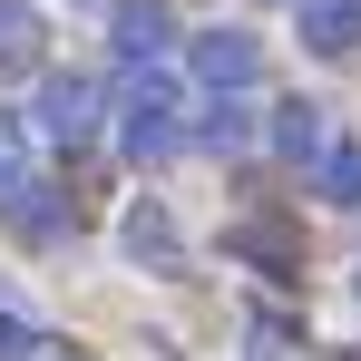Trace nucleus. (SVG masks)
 <instances>
[{
    "instance_id": "f8f14e48",
    "label": "nucleus",
    "mask_w": 361,
    "mask_h": 361,
    "mask_svg": "<svg viewBox=\"0 0 361 361\" xmlns=\"http://www.w3.org/2000/svg\"><path fill=\"white\" fill-rule=\"evenodd\" d=\"M244 137H254V108H244V98H215L205 118L185 127V147H205V157H235Z\"/></svg>"
},
{
    "instance_id": "f03ea898",
    "label": "nucleus",
    "mask_w": 361,
    "mask_h": 361,
    "mask_svg": "<svg viewBox=\"0 0 361 361\" xmlns=\"http://www.w3.org/2000/svg\"><path fill=\"white\" fill-rule=\"evenodd\" d=\"M98 108H108V88H98L88 68H49L20 127H30V137H49V147H88V137H98Z\"/></svg>"
},
{
    "instance_id": "2eb2a0df",
    "label": "nucleus",
    "mask_w": 361,
    "mask_h": 361,
    "mask_svg": "<svg viewBox=\"0 0 361 361\" xmlns=\"http://www.w3.org/2000/svg\"><path fill=\"white\" fill-rule=\"evenodd\" d=\"M30 361H88V352H68V342H39V352H30Z\"/></svg>"
},
{
    "instance_id": "7ed1b4c3",
    "label": "nucleus",
    "mask_w": 361,
    "mask_h": 361,
    "mask_svg": "<svg viewBox=\"0 0 361 361\" xmlns=\"http://www.w3.org/2000/svg\"><path fill=\"white\" fill-rule=\"evenodd\" d=\"M185 78H205L215 98H244L264 78V39L254 30H185Z\"/></svg>"
},
{
    "instance_id": "39448f33",
    "label": "nucleus",
    "mask_w": 361,
    "mask_h": 361,
    "mask_svg": "<svg viewBox=\"0 0 361 361\" xmlns=\"http://www.w3.org/2000/svg\"><path fill=\"white\" fill-rule=\"evenodd\" d=\"M118 254L137 264V274H185V225L157 205V195H137L118 215Z\"/></svg>"
},
{
    "instance_id": "423d86ee",
    "label": "nucleus",
    "mask_w": 361,
    "mask_h": 361,
    "mask_svg": "<svg viewBox=\"0 0 361 361\" xmlns=\"http://www.w3.org/2000/svg\"><path fill=\"white\" fill-rule=\"evenodd\" d=\"M293 39L312 59H352L361 49V0H293Z\"/></svg>"
},
{
    "instance_id": "f3484780",
    "label": "nucleus",
    "mask_w": 361,
    "mask_h": 361,
    "mask_svg": "<svg viewBox=\"0 0 361 361\" xmlns=\"http://www.w3.org/2000/svg\"><path fill=\"white\" fill-rule=\"evenodd\" d=\"M352 361H361V352H352Z\"/></svg>"
},
{
    "instance_id": "1a4fd4ad",
    "label": "nucleus",
    "mask_w": 361,
    "mask_h": 361,
    "mask_svg": "<svg viewBox=\"0 0 361 361\" xmlns=\"http://www.w3.org/2000/svg\"><path fill=\"white\" fill-rule=\"evenodd\" d=\"M235 254H254V274H274V283H293L302 274V244L283 215H264V225H235Z\"/></svg>"
},
{
    "instance_id": "4468645a",
    "label": "nucleus",
    "mask_w": 361,
    "mask_h": 361,
    "mask_svg": "<svg viewBox=\"0 0 361 361\" xmlns=\"http://www.w3.org/2000/svg\"><path fill=\"white\" fill-rule=\"evenodd\" d=\"M39 352V332H30V312H10V302H0V361H30Z\"/></svg>"
},
{
    "instance_id": "9d476101",
    "label": "nucleus",
    "mask_w": 361,
    "mask_h": 361,
    "mask_svg": "<svg viewBox=\"0 0 361 361\" xmlns=\"http://www.w3.org/2000/svg\"><path fill=\"white\" fill-rule=\"evenodd\" d=\"M0 215H10V235H30V244H59V235H68V205H59L39 176L20 185V195H0Z\"/></svg>"
},
{
    "instance_id": "9b49d317",
    "label": "nucleus",
    "mask_w": 361,
    "mask_h": 361,
    "mask_svg": "<svg viewBox=\"0 0 361 361\" xmlns=\"http://www.w3.org/2000/svg\"><path fill=\"white\" fill-rule=\"evenodd\" d=\"M312 195H322V205H361V137H332V147L312 157Z\"/></svg>"
},
{
    "instance_id": "20e7f679",
    "label": "nucleus",
    "mask_w": 361,
    "mask_h": 361,
    "mask_svg": "<svg viewBox=\"0 0 361 361\" xmlns=\"http://www.w3.org/2000/svg\"><path fill=\"white\" fill-rule=\"evenodd\" d=\"M185 30H176V10L166 0H108V59L137 78V68H157L166 49H176Z\"/></svg>"
},
{
    "instance_id": "f257e3e1",
    "label": "nucleus",
    "mask_w": 361,
    "mask_h": 361,
    "mask_svg": "<svg viewBox=\"0 0 361 361\" xmlns=\"http://www.w3.org/2000/svg\"><path fill=\"white\" fill-rule=\"evenodd\" d=\"M185 147V98H176V78H157V68H137L118 88V157L127 166H166Z\"/></svg>"
},
{
    "instance_id": "6e6552de",
    "label": "nucleus",
    "mask_w": 361,
    "mask_h": 361,
    "mask_svg": "<svg viewBox=\"0 0 361 361\" xmlns=\"http://www.w3.org/2000/svg\"><path fill=\"white\" fill-rule=\"evenodd\" d=\"M49 49V20L30 10V0H0V78H30Z\"/></svg>"
},
{
    "instance_id": "dca6fc26",
    "label": "nucleus",
    "mask_w": 361,
    "mask_h": 361,
    "mask_svg": "<svg viewBox=\"0 0 361 361\" xmlns=\"http://www.w3.org/2000/svg\"><path fill=\"white\" fill-rule=\"evenodd\" d=\"M352 293H361V274H352Z\"/></svg>"
},
{
    "instance_id": "ddd939ff",
    "label": "nucleus",
    "mask_w": 361,
    "mask_h": 361,
    "mask_svg": "<svg viewBox=\"0 0 361 361\" xmlns=\"http://www.w3.org/2000/svg\"><path fill=\"white\" fill-rule=\"evenodd\" d=\"M20 185H30V127L0 118V195H20Z\"/></svg>"
},
{
    "instance_id": "0eeeda50",
    "label": "nucleus",
    "mask_w": 361,
    "mask_h": 361,
    "mask_svg": "<svg viewBox=\"0 0 361 361\" xmlns=\"http://www.w3.org/2000/svg\"><path fill=\"white\" fill-rule=\"evenodd\" d=\"M264 147L293 157V166H312V157L332 147V137H322V108H312V98H274V108H264Z\"/></svg>"
}]
</instances>
